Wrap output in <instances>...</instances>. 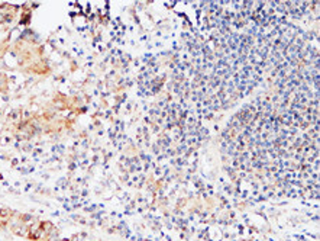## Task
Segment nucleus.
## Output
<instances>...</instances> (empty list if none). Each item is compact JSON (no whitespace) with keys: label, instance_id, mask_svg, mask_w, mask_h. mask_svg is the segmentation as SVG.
I'll return each mask as SVG.
<instances>
[{"label":"nucleus","instance_id":"nucleus-1","mask_svg":"<svg viewBox=\"0 0 320 241\" xmlns=\"http://www.w3.org/2000/svg\"><path fill=\"white\" fill-rule=\"evenodd\" d=\"M61 241H65V240H61Z\"/></svg>","mask_w":320,"mask_h":241}]
</instances>
